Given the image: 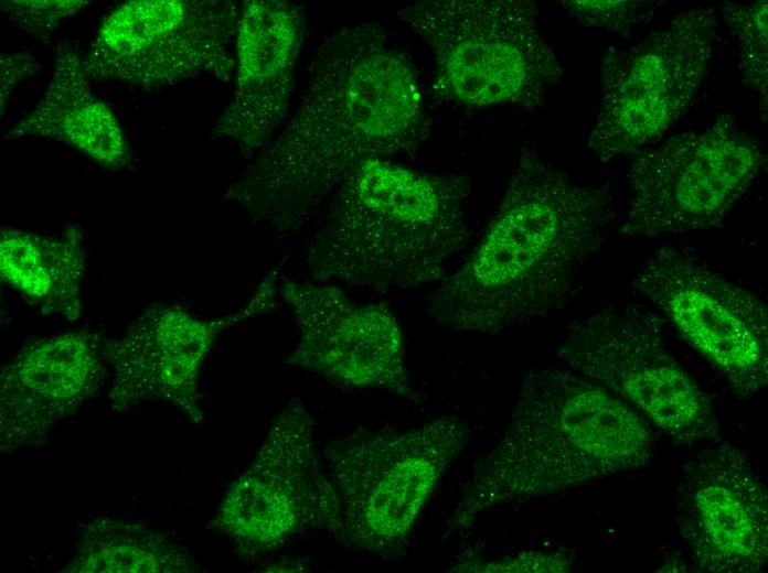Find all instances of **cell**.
I'll use <instances>...</instances> for the list:
<instances>
[{
	"label": "cell",
	"instance_id": "2e32d148",
	"mask_svg": "<svg viewBox=\"0 0 768 573\" xmlns=\"http://www.w3.org/2000/svg\"><path fill=\"white\" fill-rule=\"evenodd\" d=\"M306 24L297 3L252 0L241 4L235 40V89L211 139L226 140L253 158L285 120Z\"/></svg>",
	"mask_w": 768,
	"mask_h": 573
},
{
	"label": "cell",
	"instance_id": "7c38bea8",
	"mask_svg": "<svg viewBox=\"0 0 768 573\" xmlns=\"http://www.w3.org/2000/svg\"><path fill=\"white\" fill-rule=\"evenodd\" d=\"M739 398L767 385L768 310L749 289L728 280L685 248L662 247L631 280Z\"/></svg>",
	"mask_w": 768,
	"mask_h": 573
},
{
	"label": "cell",
	"instance_id": "ffe728a7",
	"mask_svg": "<svg viewBox=\"0 0 768 573\" xmlns=\"http://www.w3.org/2000/svg\"><path fill=\"white\" fill-rule=\"evenodd\" d=\"M200 565L173 536L143 522L97 517L78 533L65 573H193Z\"/></svg>",
	"mask_w": 768,
	"mask_h": 573
},
{
	"label": "cell",
	"instance_id": "ac0fdd59",
	"mask_svg": "<svg viewBox=\"0 0 768 573\" xmlns=\"http://www.w3.org/2000/svg\"><path fill=\"white\" fill-rule=\"evenodd\" d=\"M89 80L75 42L60 43L42 97L4 139L61 141L106 169L128 166L131 154L122 129L110 107L92 93Z\"/></svg>",
	"mask_w": 768,
	"mask_h": 573
},
{
	"label": "cell",
	"instance_id": "52a82bcc",
	"mask_svg": "<svg viewBox=\"0 0 768 573\" xmlns=\"http://www.w3.org/2000/svg\"><path fill=\"white\" fill-rule=\"evenodd\" d=\"M664 320L638 304H614L574 321L561 361L614 392L679 445L716 439L707 394L666 349Z\"/></svg>",
	"mask_w": 768,
	"mask_h": 573
},
{
	"label": "cell",
	"instance_id": "cb8c5ba5",
	"mask_svg": "<svg viewBox=\"0 0 768 573\" xmlns=\"http://www.w3.org/2000/svg\"><path fill=\"white\" fill-rule=\"evenodd\" d=\"M83 0H4L1 11L19 30L34 40L50 43L67 18L86 8Z\"/></svg>",
	"mask_w": 768,
	"mask_h": 573
},
{
	"label": "cell",
	"instance_id": "4fadbf2b",
	"mask_svg": "<svg viewBox=\"0 0 768 573\" xmlns=\"http://www.w3.org/2000/svg\"><path fill=\"white\" fill-rule=\"evenodd\" d=\"M279 285L298 326L287 364L343 388L419 399L402 326L385 304L354 303L331 282L281 278Z\"/></svg>",
	"mask_w": 768,
	"mask_h": 573
},
{
	"label": "cell",
	"instance_id": "7a4b0ae2",
	"mask_svg": "<svg viewBox=\"0 0 768 573\" xmlns=\"http://www.w3.org/2000/svg\"><path fill=\"white\" fill-rule=\"evenodd\" d=\"M608 184H584L524 145L498 209L466 260L429 294L428 314L497 334L543 320L575 296L616 217Z\"/></svg>",
	"mask_w": 768,
	"mask_h": 573
},
{
	"label": "cell",
	"instance_id": "ba28073f",
	"mask_svg": "<svg viewBox=\"0 0 768 573\" xmlns=\"http://www.w3.org/2000/svg\"><path fill=\"white\" fill-rule=\"evenodd\" d=\"M314 424L307 406L290 400L226 490L211 527L242 556L264 555L308 530H326L338 539L340 505Z\"/></svg>",
	"mask_w": 768,
	"mask_h": 573
},
{
	"label": "cell",
	"instance_id": "d4e9b609",
	"mask_svg": "<svg viewBox=\"0 0 768 573\" xmlns=\"http://www.w3.org/2000/svg\"><path fill=\"white\" fill-rule=\"evenodd\" d=\"M39 68L35 57L26 52L20 51L13 54H1L0 69V105L1 115L11 97L12 91L20 82L33 76Z\"/></svg>",
	"mask_w": 768,
	"mask_h": 573
},
{
	"label": "cell",
	"instance_id": "8fae6325",
	"mask_svg": "<svg viewBox=\"0 0 768 573\" xmlns=\"http://www.w3.org/2000/svg\"><path fill=\"white\" fill-rule=\"evenodd\" d=\"M241 4L231 0H132L102 22L83 55L90 80L159 89L200 75H235Z\"/></svg>",
	"mask_w": 768,
	"mask_h": 573
},
{
	"label": "cell",
	"instance_id": "9c48e42d",
	"mask_svg": "<svg viewBox=\"0 0 768 573\" xmlns=\"http://www.w3.org/2000/svg\"><path fill=\"white\" fill-rule=\"evenodd\" d=\"M762 165L760 144L730 113L644 148L625 177L630 198L620 234L654 239L717 227Z\"/></svg>",
	"mask_w": 768,
	"mask_h": 573
},
{
	"label": "cell",
	"instance_id": "6da1fadb",
	"mask_svg": "<svg viewBox=\"0 0 768 573\" xmlns=\"http://www.w3.org/2000/svg\"><path fill=\"white\" fill-rule=\"evenodd\" d=\"M430 133L415 66L375 22L339 26L319 46L300 105L225 197L253 223L300 231L361 161L413 153Z\"/></svg>",
	"mask_w": 768,
	"mask_h": 573
},
{
	"label": "cell",
	"instance_id": "5bb4252c",
	"mask_svg": "<svg viewBox=\"0 0 768 573\" xmlns=\"http://www.w3.org/2000/svg\"><path fill=\"white\" fill-rule=\"evenodd\" d=\"M673 510L696 567L755 573L768 561L767 486L738 446L723 442L684 458L674 475Z\"/></svg>",
	"mask_w": 768,
	"mask_h": 573
},
{
	"label": "cell",
	"instance_id": "603a6c76",
	"mask_svg": "<svg viewBox=\"0 0 768 573\" xmlns=\"http://www.w3.org/2000/svg\"><path fill=\"white\" fill-rule=\"evenodd\" d=\"M563 7L580 24L622 33L649 20L663 1L644 0H570Z\"/></svg>",
	"mask_w": 768,
	"mask_h": 573
},
{
	"label": "cell",
	"instance_id": "9a60e30c",
	"mask_svg": "<svg viewBox=\"0 0 768 573\" xmlns=\"http://www.w3.org/2000/svg\"><path fill=\"white\" fill-rule=\"evenodd\" d=\"M255 316L247 302L216 318L198 317L175 304L147 307L119 338L105 342L111 374L110 409L122 413L143 402L160 401L200 423V379L210 352L223 332Z\"/></svg>",
	"mask_w": 768,
	"mask_h": 573
},
{
	"label": "cell",
	"instance_id": "d6986e66",
	"mask_svg": "<svg viewBox=\"0 0 768 573\" xmlns=\"http://www.w3.org/2000/svg\"><path fill=\"white\" fill-rule=\"evenodd\" d=\"M85 270L83 231L76 225L54 236L1 230V281L45 314L71 322L82 316Z\"/></svg>",
	"mask_w": 768,
	"mask_h": 573
},
{
	"label": "cell",
	"instance_id": "3957f363",
	"mask_svg": "<svg viewBox=\"0 0 768 573\" xmlns=\"http://www.w3.org/2000/svg\"><path fill=\"white\" fill-rule=\"evenodd\" d=\"M653 450L649 423L620 397L563 361L530 367L509 423L476 466L446 534L467 530L500 506L641 468Z\"/></svg>",
	"mask_w": 768,
	"mask_h": 573
},
{
	"label": "cell",
	"instance_id": "e0dca14e",
	"mask_svg": "<svg viewBox=\"0 0 768 573\" xmlns=\"http://www.w3.org/2000/svg\"><path fill=\"white\" fill-rule=\"evenodd\" d=\"M105 343L77 329L36 339L0 375V448L11 453L44 442L58 422L99 389Z\"/></svg>",
	"mask_w": 768,
	"mask_h": 573
},
{
	"label": "cell",
	"instance_id": "44dd1931",
	"mask_svg": "<svg viewBox=\"0 0 768 573\" xmlns=\"http://www.w3.org/2000/svg\"><path fill=\"white\" fill-rule=\"evenodd\" d=\"M722 19L739 46V65L743 80L759 100L760 109L767 112L768 102V3L723 2Z\"/></svg>",
	"mask_w": 768,
	"mask_h": 573
},
{
	"label": "cell",
	"instance_id": "30bf717a",
	"mask_svg": "<svg viewBox=\"0 0 768 573\" xmlns=\"http://www.w3.org/2000/svg\"><path fill=\"white\" fill-rule=\"evenodd\" d=\"M716 31L715 9L700 6L641 42L606 53L588 140L600 161L633 156L687 110L707 74Z\"/></svg>",
	"mask_w": 768,
	"mask_h": 573
},
{
	"label": "cell",
	"instance_id": "8992f818",
	"mask_svg": "<svg viewBox=\"0 0 768 573\" xmlns=\"http://www.w3.org/2000/svg\"><path fill=\"white\" fill-rule=\"evenodd\" d=\"M398 18L434 58L438 97L469 108L543 106L564 68L527 0H423Z\"/></svg>",
	"mask_w": 768,
	"mask_h": 573
},
{
	"label": "cell",
	"instance_id": "5b68a950",
	"mask_svg": "<svg viewBox=\"0 0 768 573\" xmlns=\"http://www.w3.org/2000/svg\"><path fill=\"white\" fill-rule=\"evenodd\" d=\"M469 435L463 419L441 414L404 428H358L332 440L322 453L340 505L338 540L382 559L404 554Z\"/></svg>",
	"mask_w": 768,
	"mask_h": 573
},
{
	"label": "cell",
	"instance_id": "7402d4cb",
	"mask_svg": "<svg viewBox=\"0 0 768 573\" xmlns=\"http://www.w3.org/2000/svg\"><path fill=\"white\" fill-rule=\"evenodd\" d=\"M574 560L558 550H524L495 558L463 552L450 566L451 572L465 573H565Z\"/></svg>",
	"mask_w": 768,
	"mask_h": 573
},
{
	"label": "cell",
	"instance_id": "277c9868",
	"mask_svg": "<svg viewBox=\"0 0 768 573\" xmlns=\"http://www.w3.org/2000/svg\"><path fill=\"white\" fill-rule=\"evenodd\" d=\"M469 193L459 173L365 159L316 215L308 271L316 281L376 291L439 282L470 241Z\"/></svg>",
	"mask_w": 768,
	"mask_h": 573
}]
</instances>
